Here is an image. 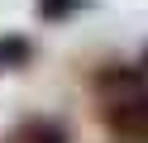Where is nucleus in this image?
Masks as SVG:
<instances>
[{
    "label": "nucleus",
    "instance_id": "1",
    "mask_svg": "<svg viewBox=\"0 0 148 143\" xmlns=\"http://www.w3.org/2000/svg\"><path fill=\"white\" fill-rule=\"evenodd\" d=\"M105 124L115 129L119 143H148V86L110 100L105 105Z\"/></svg>",
    "mask_w": 148,
    "mask_h": 143
},
{
    "label": "nucleus",
    "instance_id": "2",
    "mask_svg": "<svg viewBox=\"0 0 148 143\" xmlns=\"http://www.w3.org/2000/svg\"><path fill=\"white\" fill-rule=\"evenodd\" d=\"M0 143H67V124L48 119V114H29V119H19Z\"/></svg>",
    "mask_w": 148,
    "mask_h": 143
},
{
    "label": "nucleus",
    "instance_id": "3",
    "mask_svg": "<svg viewBox=\"0 0 148 143\" xmlns=\"http://www.w3.org/2000/svg\"><path fill=\"white\" fill-rule=\"evenodd\" d=\"M34 62V43L24 34H0V72H14V67Z\"/></svg>",
    "mask_w": 148,
    "mask_h": 143
},
{
    "label": "nucleus",
    "instance_id": "4",
    "mask_svg": "<svg viewBox=\"0 0 148 143\" xmlns=\"http://www.w3.org/2000/svg\"><path fill=\"white\" fill-rule=\"evenodd\" d=\"M34 10H38L43 24H67L81 10H91V0H34Z\"/></svg>",
    "mask_w": 148,
    "mask_h": 143
}]
</instances>
